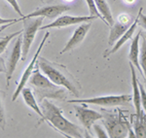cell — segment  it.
<instances>
[{"mask_svg": "<svg viewBox=\"0 0 146 138\" xmlns=\"http://www.w3.org/2000/svg\"><path fill=\"white\" fill-rule=\"evenodd\" d=\"M40 107L43 112V118L39 121L38 125H40L42 121H47L52 127L62 133L63 136L71 138L83 137V134H82L83 132L80 129V127L68 121L62 115V109L49 101L47 98H44L40 102Z\"/></svg>", "mask_w": 146, "mask_h": 138, "instance_id": "6da1fadb", "label": "cell"}, {"mask_svg": "<svg viewBox=\"0 0 146 138\" xmlns=\"http://www.w3.org/2000/svg\"><path fill=\"white\" fill-rule=\"evenodd\" d=\"M37 64L40 71L48 77L49 80L55 85L63 86L73 95H79V83L64 65L52 62L41 57H39Z\"/></svg>", "mask_w": 146, "mask_h": 138, "instance_id": "7a4b0ae2", "label": "cell"}, {"mask_svg": "<svg viewBox=\"0 0 146 138\" xmlns=\"http://www.w3.org/2000/svg\"><path fill=\"white\" fill-rule=\"evenodd\" d=\"M29 84L35 88L38 96L39 103L44 98H55L60 99L64 96L63 90L58 88V86L55 85L53 82L49 80V78L45 76L40 71L38 64H36V69L33 71L31 77L29 79Z\"/></svg>", "mask_w": 146, "mask_h": 138, "instance_id": "3957f363", "label": "cell"}, {"mask_svg": "<svg viewBox=\"0 0 146 138\" xmlns=\"http://www.w3.org/2000/svg\"><path fill=\"white\" fill-rule=\"evenodd\" d=\"M44 18L37 17V18H23L22 22L23 23V45H22V59L25 60L27 58L29 50L31 48L32 44L34 42L35 36L40 27L43 24Z\"/></svg>", "mask_w": 146, "mask_h": 138, "instance_id": "277c9868", "label": "cell"}, {"mask_svg": "<svg viewBox=\"0 0 146 138\" xmlns=\"http://www.w3.org/2000/svg\"><path fill=\"white\" fill-rule=\"evenodd\" d=\"M102 123L110 138H126L131 129L129 123L112 113L102 114Z\"/></svg>", "mask_w": 146, "mask_h": 138, "instance_id": "5b68a950", "label": "cell"}, {"mask_svg": "<svg viewBox=\"0 0 146 138\" xmlns=\"http://www.w3.org/2000/svg\"><path fill=\"white\" fill-rule=\"evenodd\" d=\"M131 97L129 94H119V95H106V96H96L85 99H72L68 100L69 103H80V104H92L102 107H116L121 105H127L131 101Z\"/></svg>", "mask_w": 146, "mask_h": 138, "instance_id": "8992f818", "label": "cell"}, {"mask_svg": "<svg viewBox=\"0 0 146 138\" xmlns=\"http://www.w3.org/2000/svg\"><path fill=\"white\" fill-rule=\"evenodd\" d=\"M49 36H50V32H46V34L44 35L43 39H42L41 43H40L38 49H37L36 53H35V55H33V57H32L31 61L29 62V64L27 65V67L25 69V71H23V74L22 75V78H21L20 83H19L17 88H16V90L13 93L12 101H16V100H17L19 95L22 93L23 88H25V85H27V84L28 83V81H29L30 77H31V75L34 71V67L36 66L37 61H38V58L40 57V53H41L42 49H43V47H44V44H45V42L47 41V39L49 38Z\"/></svg>", "mask_w": 146, "mask_h": 138, "instance_id": "52a82bcc", "label": "cell"}, {"mask_svg": "<svg viewBox=\"0 0 146 138\" xmlns=\"http://www.w3.org/2000/svg\"><path fill=\"white\" fill-rule=\"evenodd\" d=\"M96 17H92V16H88V17H82V16H60L56 18L53 22L49 23L46 25H42L40 27V30H45V29H51V28H62V27L71 26L74 24H81L84 22H92V20H96Z\"/></svg>", "mask_w": 146, "mask_h": 138, "instance_id": "ba28073f", "label": "cell"}, {"mask_svg": "<svg viewBox=\"0 0 146 138\" xmlns=\"http://www.w3.org/2000/svg\"><path fill=\"white\" fill-rule=\"evenodd\" d=\"M74 110L77 118L80 121L81 125L84 127L86 132H91L94 123L101 120L103 117L102 114H100V112H96L93 109L86 108L81 105H75Z\"/></svg>", "mask_w": 146, "mask_h": 138, "instance_id": "9c48e42d", "label": "cell"}, {"mask_svg": "<svg viewBox=\"0 0 146 138\" xmlns=\"http://www.w3.org/2000/svg\"><path fill=\"white\" fill-rule=\"evenodd\" d=\"M70 7L64 4H56V5H49V6H44L42 8H39L37 10H35L32 13L28 14V15L25 16L23 18H20V22L23 18H37V17H42V18H56L60 16H62L63 13L69 11Z\"/></svg>", "mask_w": 146, "mask_h": 138, "instance_id": "30bf717a", "label": "cell"}, {"mask_svg": "<svg viewBox=\"0 0 146 138\" xmlns=\"http://www.w3.org/2000/svg\"><path fill=\"white\" fill-rule=\"evenodd\" d=\"M131 17L127 14L120 15L117 22H114L110 29L109 37H108V44L109 45H114L117 41L120 39V37L123 35L125 32L128 30V28L131 24Z\"/></svg>", "mask_w": 146, "mask_h": 138, "instance_id": "8fae6325", "label": "cell"}, {"mask_svg": "<svg viewBox=\"0 0 146 138\" xmlns=\"http://www.w3.org/2000/svg\"><path fill=\"white\" fill-rule=\"evenodd\" d=\"M22 45H23V37H22V34H20L18 36V38L16 39V43L13 47L11 55L8 60V64H7V72H6L7 86L10 85L12 76H13L14 72H15L16 67H17V65H18V62L20 61L21 57H22V55H23Z\"/></svg>", "mask_w": 146, "mask_h": 138, "instance_id": "7c38bea8", "label": "cell"}, {"mask_svg": "<svg viewBox=\"0 0 146 138\" xmlns=\"http://www.w3.org/2000/svg\"><path fill=\"white\" fill-rule=\"evenodd\" d=\"M92 27V23L91 22H84L81 23L76 29H75L74 33L72 34L71 38L68 40L66 43V45L64 46V48L60 51V53H64L67 52H70V51L74 50L78 47L82 42L84 41V39L86 38L87 34H88L89 30L91 29Z\"/></svg>", "mask_w": 146, "mask_h": 138, "instance_id": "4fadbf2b", "label": "cell"}, {"mask_svg": "<svg viewBox=\"0 0 146 138\" xmlns=\"http://www.w3.org/2000/svg\"><path fill=\"white\" fill-rule=\"evenodd\" d=\"M142 11H143V8H140L139 12H138L137 17L133 20V22L131 24V26H129L128 28V30H127V31L125 32L121 37H120V39L114 44V45H113V47L111 49H109L108 51H105V53H103V57H108L111 55H113V53L118 52L120 49L123 47V45H125V44H126L129 40H131V37H133V35L135 34L136 27H137V25H138V22H139V16H140V14Z\"/></svg>", "mask_w": 146, "mask_h": 138, "instance_id": "5bb4252c", "label": "cell"}, {"mask_svg": "<svg viewBox=\"0 0 146 138\" xmlns=\"http://www.w3.org/2000/svg\"><path fill=\"white\" fill-rule=\"evenodd\" d=\"M129 68H131V86H133V106L135 109V117H139L143 113V109L141 106V94L139 86H138V80L136 77L135 67L133 66V63L129 62Z\"/></svg>", "mask_w": 146, "mask_h": 138, "instance_id": "9a60e30c", "label": "cell"}, {"mask_svg": "<svg viewBox=\"0 0 146 138\" xmlns=\"http://www.w3.org/2000/svg\"><path fill=\"white\" fill-rule=\"evenodd\" d=\"M141 36V31L138 32L137 35H135V37L133 39L131 44V48H129V62L133 64V66L135 67L138 71L142 74L141 71V67L139 64V53H140V47H139V40Z\"/></svg>", "mask_w": 146, "mask_h": 138, "instance_id": "2e32d148", "label": "cell"}, {"mask_svg": "<svg viewBox=\"0 0 146 138\" xmlns=\"http://www.w3.org/2000/svg\"><path fill=\"white\" fill-rule=\"evenodd\" d=\"M22 96L23 98V101L27 104V106L29 107L31 110H33L35 113L38 115L40 118H43V112L41 110V107L37 102V99L35 97V94L32 92L30 88H23L22 90Z\"/></svg>", "mask_w": 146, "mask_h": 138, "instance_id": "e0dca14e", "label": "cell"}, {"mask_svg": "<svg viewBox=\"0 0 146 138\" xmlns=\"http://www.w3.org/2000/svg\"><path fill=\"white\" fill-rule=\"evenodd\" d=\"M95 2L96 8H98L101 17H102L103 22L106 23V25H108V26H112L114 24L115 20L107 1L106 0H95Z\"/></svg>", "mask_w": 146, "mask_h": 138, "instance_id": "ac0fdd59", "label": "cell"}, {"mask_svg": "<svg viewBox=\"0 0 146 138\" xmlns=\"http://www.w3.org/2000/svg\"><path fill=\"white\" fill-rule=\"evenodd\" d=\"M133 131L136 138H146V114L144 112L139 117H135Z\"/></svg>", "mask_w": 146, "mask_h": 138, "instance_id": "d6986e66", "label": "cell"}, {"mask_svg": "<svg viewBox=\"0 0 146 138\" xmlns=\"http://www.w3.org/2000/svg\"><path fill=\"white\" fill-rule=\"evenodd\" d=\"M139 64L142 71V76L145 79L146 83V38L142 34V43L140 47V53H139Z\"/></svg>", "mask_w": 146, "mask_h": 138, "instance_id": "ffe728a7", "label": "cell"}, {"mask_svg": "<svg viewBox=\"0 0 146 138\" xmlns=\"http://www.w3.org/2000/svg\"><path fill=\"white\" fill-rule=\"evenodd\" d=\"M22 32H23L22 30H19V31H16V32H14V33L8 34L7 36L0 39V55H1L2 53H4V51H5L6 48L8 47L9 43H10L13 39H15L16 37H18L20 34H22Z\"/></svg>", "mask_w": 146, "mask_h": 138, "instance_id": "44dd1931", "label": "cell"}, {"mask_svg": "<svg viewBox=\"0 0 146 138\" xmlns=\"http://www.w3.org/2000/svg\"><path fill=\"white\" fill-rule=\"evenodd\" d=\"M86 2H87V5H88V8H89V12H90V16H92V17H96V18H100L102 20V17H101L100 12H98V8H96L95 0H86Z\"/></svg>", "mask_w": 146, "mask_h": 138, "instance_id": "7402d4cb", "label": "cell"}, {"mask_svg": "<svg viewBox=\"0 0 146 138\" xmlns=\"http://www.w3.org/2000/svg\"><path fill=\"white\" fill-rule=\"evenodd\" d=\"M93 129L94 131L96 133V136L98 138H107L109 137L108 136V133L106 131V129H105V127H102L100 125H98V123H94L93 125Z\"/></svg>", "mask_w": 146, "mask_h": 138, "instance_id": "603a6c76", "label": "cell"}, {"mask_svg": "<svg viewBox=\"0 0 146 138\" xmlns=\"http://www.w3.org/2000/svg\"><path fill=\"white\" fill-rule=\"evenodd\" d=\"M6 127V118H5V108L3 105V100H2L1 94H0V128L5 129Z\"/></svg>", "mask_w": 146, "mask_h": 138, "instance_id": "cb8c5ba5", "label": "cell"}, {"mask_svg": "<svg viewBox=\"0 0 146 138\" xmlns=\"http://www.w3.org/2000/svg\"><path fill=\"white\" fill-rule=\"evenodd\" d=\"M6 2H8V3L10 4V5L12 6V8L16 11V13H17L19 16H21V18L25 17V15L23 14L22 9H21V7H20V5H19L17 0H6Z\"/></svg>", "mask_w": 146, "mask_h": 138, "instance_id": "d4e9b609", "label": "cell"}, {"mask_svg": "<svg viewBox=\"0 0 146 138\" xmlns=\"http://www.w3.org/2000/svg\"><path fill=\"white\" fill-rule=\"evenodd\" d=\"M138 86H139V90H140V94H141V106L142 109L144 111V113L146 114V90L141 84L138 82Z\"/></svg>", "mask_w": 146, "mask_h": 138, "instance_id": "484cf974", "label": "cell"}, {"mask_svg": "<svg viewBox=\"0 0 146 138\" xmlns=\"http://www.w3.org/2000/svg\"><path fill=\"white\" fill-rule=\"evenodd\" d=\"M20 22L19 18H3L0 17V25H4V24H7V25H11V24H14V23Z\"/></svg>", "mask_w": 146, "mask_h": 138, "instance_id": "4316f807", "label": "cell"}, {"mask_svg": "<svg viewBox=\"0 0 146 138\" xmlns=\"http://www.w3.org/2000/svg\"><path fill=\"white\" fill-rule=\"evenodd\" d=\"M138 24L141 25L146 30V15H142V12H141L139 16V22H138Z\"/></svg>", "mask_w": 146, "mask_h": 138, "instance_id": "83f0119b", "label": "cell"}, {"mask_svg": "<svg viewBox=\"0 0 146 138\" xmlns=\"http://www.w3.org/2000/svg\"><path fill=\"white\" fill-rule=\"evenodd\" d=\"M7 72V66L5 64V61H4L3 57H0V74L1 73H5Z\"/></svg>", "mask_w": 146, "mask_h": 138, "instance_id": "f1b7e54d", "label": "cell"}, {"mask_svg": "<svg viewBox=\"0 0 146 138\" xmlns=\"http://www.w3.org/2000/svg\"><path fill=\"white\" fill-rule=\"evenodd\" d=\"M126 1H128V2H133L135 0H126Z\"/></svg>", "mask_w": 146, "mask_h": 138, "instance_id": "f546056e", "label": "cell"}, {"mask_svg": "<svg viewBox=\"0 0 146 138\" xmlns=\"http://www.w3.org/2000/svg\"><path fill=\"white\" fill-rule=\"evenodd\" d=\"M143 36H144V37H145V38H146V35H143Z\"/></svg>", "mask_w": 146, "mask_h": 138, "instance_id": "4dcf8cb0", "label": "cell"}, {"mask_svg": "<svg viewBox=\"0 0 146 138\" xmlns=\"http://www.w3.org/2000/svg\"><path fill=\"white\" fill-rule=\"evenodd\" d=\"M67 1H72V0H67Z\"/></svg>", "mask_w": 146, "mask_h": 138, "instance_id": "1f68e13d", "label": "cell"}]
</instances>
